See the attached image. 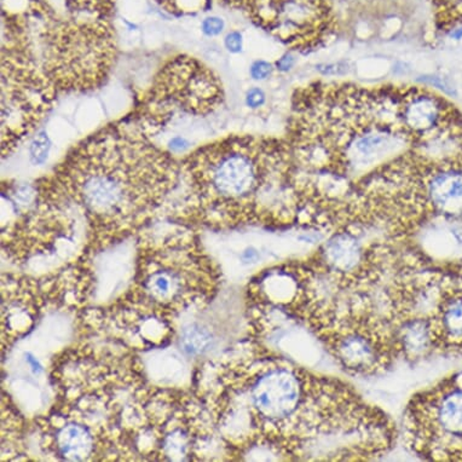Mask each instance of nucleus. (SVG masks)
I'll use <instances>...</instances> for the list:
<instances>
[{"label":"nucleus","mask_w":462,"mask_h":462,"mask_svg":"<svg viewBox=\"0 0 462 462\" xmlns=\"http://www.w3.org/2000/svg\"><path fill=\"white\" fill-rule=\"evenodd\" d=\"M461 130L454 106L428 88L314 83L294 95L286 141L305 175L341 198L383 163Z\"/></svg>","instance_id":"1"},{"label":"nucleus","mask_w":462,"mask_h":462,"mask_svg":"<svg viewBox=\"0 0 462 462\" xmlns=\"http://www.w3.org/2000/svg\"><path fill=\"white\" fill-rule=\"evenodd\" d=\"M250 417L270 447L296 460H369L393 447L386 415L346 383L273 358L247 387Z\"/></svg>","instance_id":"2"},{"label":"nucleus","mask_w":462,"mask_h":462,"mask_svg":"<svg viewBox=\"0 0 462 462\" xmlns=\"http://www.w3.org/2000/svg\"><path fill=\"white\" fill-rule=\"evenodd\" d=\"M180 179L209 224L307 226L304 177L286 138L231 136L205 145L180 162Z\"/></svg>","instance_id":"3"},{"label":"nucleus","mask_w":462,"mask_h":462,"mask_svg":"<svg viewBox=\"0 0 462 462\" xmlns=\"http://www.w3.org/2000/svg\"><path fill=\"white\" fill-rule=\"evenodd\" d=\"M180 180V163L133 120L81 142L45 188L76 202L97 229L120 233L143 223Z\"/></svg>","instance_id":"4"},{"label":"nucleus","mask_w":462,"mask_h":462,"mask_svg":"<svg viewBox=\"0 0 462 462\" xmlns=\"http://www.w3.org/2000/svg\"><path fill=\"white\" fill-rule=\"evenodd\" d=\"M38 48L14 52L30 59L57 92L98 88L118 51L112 30L103 23L59 24L41 35Z\"/></svg>","instance_id":"5"},{"label":"nucleus","mask_w":462,"mask_h":462,"mask_svg":"<svg viewBox=\"0 0 462 462\" xmlns=\"http://www.w3.org/2000/svg\"><path fill=\"white\" fill-rule=\"evenodd\" d=\"M223 99L222 83L211 69L193 57L179 56L155 77L134 120L152 136L180 114L208 116Z\"/></svg>","instance_id":"6"},{"label":"nucleus","mask_w":462,"mask_h":462,"mask_svg":"<svg viewBox=\"0 0 462 462\" xmlns=\"http://www.w3.org/2000/svg\"><path fill=\"white\" fill-rule=\"evenodd\" d=\"M403 428L411 449L431 460H462V373L415 394Z\"/></svg>","instance_id":"7"},{"label":"nucleus","mask_w":462,"mask_h":462,"mask_svg":"<svg viewBox=\"0 0 462 462\" xmlns=\"http://www.w3.org/2000/svg\"><path fill=\"white\" fill-rule=\"evenodd\" d=\"M57 90L30 59L3 49L2 152L9 155L51 109Z\"/></svg>","instance_id":"8"},{"label":"nucleus","mask_w":462,"mask_h":462,"mask_svg":"<svg viewBox=\"0 0 462 462\" xmlns=\"http://www.w3.org/2000/svg\"><path fill=\"white\" fill-rule=\"evenodd\" d=\"M56 446L67 460L83 461L90 457L95 442L85 426L69 424L57 433Z\"/></svg>","instance_id":"9"},{"label":"nucleus","mask_w":462,"mask_h":462,"mask_svg":"<svg viewBox=\"0 0 462 462\" xmlns=\"http://www.w3.org/2000/svg\"><path fill=\"white\" fill-rule=\"evenodd\" d=\"M212 344L211 332L198 325H191L184 329L182 339H180L183 350L191 356L205 354L206 351L211 349Z\"/></svg>","instance_id":"10"},{"label":"nucleus","mask_w":462,"mask_h":462,"mask_svg":"<svg viewBox=\"0 0 462 462\" xmlns=\"http://www.w3.org/2000/svg\"><path fill=\"white\" fill-rule=\"evenodd\" d=\"M50 142L45 133L38 134L31 144V158L34 163H42L48 158Z\"/></svg>","instance_id":"11"},{"label":"nucleus","mask_w":462,"mask_h":462,"mask_svg":"<svg viewBox=\"0 0 462 462\" xmlns=\"http://www.w3.org/2000/svg\"><path fill=\"white\" fill-rule=\"evenodd\" d=\"M273 73V66L269 62L257 61L251 67V76L255 80H264Z\"/></svg>","instance_id":"12"},{"label":"nucleus","mask_w":462,"mask_h":462,"mask_svg":"<svg viewBox=\"0 0 462 462\" xmlns=\"http://www.w3.org/2000/svg\"><path fill=\"white\" fill-rule=\"evenodd\" d=\"M223 28V20L218 19V17H209V19L205 20L204 23H202V30L208 35H218L222 33Z\"/></svg>","instance_id":"13"},{"label":"nucleus","mask_w":462,"mask_h":462,"mask_svg":"<svg viewBox=\"0 0 462 462\" xmlns=\"http://www.w3.org/2000/svg\"><path fill=\"white\" fill-rule=\"evenodd\" d=\"M246 103L251 108H259L265 103V94L261 88H254L247 92Z\"/></svg>","instance_id":"14"},{"label":"nucleus","mask_w":462,"mask_h":462,"mask_svg":"<svg viewBox=\"0 0 462 462\" xmlns=\"http://www.w3.org/2000/svg\"><path fill=\"white\" fill-rule=\"evenodd\" d=\"M226 46L230 52H240L243 50V35L239 32H231L226 35Z\"/></svg>","instance_id":"15"},{"label":"nucleus","mask_w":462,"mask_h":462,"mask_svg":"<svg viewBox=\"0 0 462 462\" xmlns=\"http://www.w3.org/2000/svg\"><path fill=\"white\" fill-rule=\"evenodd\" d=\"M294 65H296V57L291 52L281 57L279 61L276 62L277 69L281 70V72H288V70L293 69Z\"/></svg>","instance_id":"16"},{"label":"nucleus","mask_w":462,"mask_h":462,"mask_svg":"<svg viewBox=\"0 0 462 462\" xmlns=\"http://www.w3.org/2000/svg\"><path fill=\"white\" fill-rule=\"evenodd\" d=\"M170 148L172 149L173 152H182L184 149L188 148V142L180 137L173 138V140L170 142Z\"/></svg>","instance_id":"17"},{"label":"nucleus","mask_w":462,"mask_h":462,"mask_svg":"<svg viewBox=\"0 0 462 462\" xmlns=\"http://www.w3.org/2000/svg\"><path fill=\"white\" fill-rule=\"evenodd\" d=\"M458 270H462V269H458Z\"/></svg>","instance_id":"18"}]
</instances>
